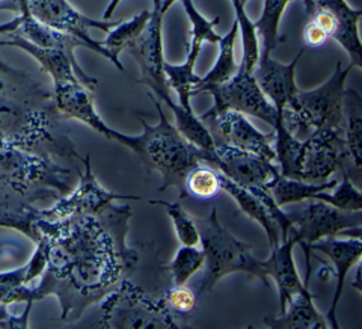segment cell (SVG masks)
<instances>
[{
	"instance_id": "6da1fadb",
	"label": "cell",
	"mask_w": 362,
	"mask_h": 329,
	"mask_svg": "<svg viewBox=\"0 0 362 329\" xmlns=\"http://www.w3.org/2000/svg\"><path fill=\"white\" fill-rule=\"evenodd\" d=\"M129 206L113 202L97 214H78L59 221H47L37 209L23 206L0 214V226L14 229L33 242H42L47 266L40 284H28L26 302L58 296L66 321L81 317L89 304L107 296L109 289L122 272L138 262V254L126 245Z\"/></svg>"
},
{
	"instance_id": "7a4b0ae2",
	"label": "cell",
	"mask_w": 362,
	"mask_h": 329,
	"mask_svg": "<svg viewBox=\"0 0 362 329\" xmlns=\"http://www.w3.org/2000/svg\"><path fill=\"white\" fill-rule=\"evenodd\" d=\"M148 97L154 103L158 121L156 126H150L145 120H141L144 132L139 136H127L117 130L112 132V141H117L130 149L139 157L146 171L160 173L163 177L160 192L168 187L177 186L180 190V200L186 197L185 180L186 175L198 165H210L214 168V157L199 150L198 146L190 144L175 126L166 118L162 101L154 94L148 93Z\"/></svg>"
},
{
	"instance_id": "3957f363",
	"label": "cell",
	"mask_w": 362,
	"mask_h": 329,
	"mask_svg": "<svg viewBox=\"0 0 362 329\" xmlns=\"http://www.w3.org/2000/svg\"><path fill=\"white\" fill-rule=\"evenodd\" d=\"M47 93L23 71L13 67H0V144L33 150L53 141L50 115L40 98Z\"/></svg>"
},
{
	"instance_id": "277c9868",
	"label": "cell",
	"mask_w": 362,
	"mask_h": 329,
	"mask_svg": "<svg viewBox=\"0 0 362 329\" xmlns=\"http://www.w3.org/2000/svg\"><path fill=\"white\" fill-rule=\"evenodd\" d=\"M274 133L276 165L282 177L323 183L334 174L346 171L347 156L341 130L320 132L300 141L278 118Z\"/></svg>"
},
{
	"instance_id": "5b68a950",
	"label": "cell",
	"mask_w": 362,
	"mask_h": 329,
	"mask_svg": "<svg viewBox=\"0 0 362 329\" xmlns=\"http://www.w3.org/2000/svg\"><path fill=\"white\" fill-rule=\"evenodd\" d=\"M352 68H343L338 62L325 83L311 91L299 89L290 98L282 109L281 120L294 138L303 141L320 132L341 130L344 85Z\"/></svg>"
},
{
	"instance_id": "8992f818",
	"label": "cell",
	"mask_w": 362,
	"mask_h": 329,
	"mask_svg": "<svg viewBox=\"0 0 362 329\" xmlns=\"http://www.w3.org/2000/svg\"><path fill=\"white\" fill-rule=\"evenodd\" d=\"M199 233V243L202 245L204 257H206V275L202 278L198 294L210 292L218 281L223 277L245 272L254 278L262 279L269 287V277L264 262L252 254V246L237 241L235 237L225 230L218 219V209L211 207L207 218H194Z\"/></svg>"
},
{
	"instance_id": "52a82bcc",
	"label": "cell",
	"mask_w": 362,
	"mask_h": 329,
	"mask_svg": "<svg viewBox=\"0 0 362 329\" xmlns=\"http://www.w3.org/2000/svg\"><path fill=\"white\" fill-rule=\"evenodd\" d=\"M70 171L56 165L49 157L20 146L0 144V187L13 189L17 194L56 195L70 189Z\"/></svg>"
},
{
	"instance_id": "ba28073f",
	"label": "cell",
	"mask_w": 362,
	"mask_h": 329,
	"mask_svg": "<svg viewBox=\"0 0 362 329\" xmlns=\"http://www.w3.org/2000/svg\"><path fill=\"white\" fill-rule=\"evenodd\" d=\"M291 221V229L287 237L300 245L307 257L308 274L311 275V251L310 246L326 237H337L338 234H350V237H361L362 212L339 210L323 201L308 200V206L302 210L287 213Z\"/></svg>"
},
{
	"instance_id": "9c48e42d",
	"label": "cell",
	"mask_w": 362,
	"mask_h": 329,
	"mask_svg": "<svg viewBox=\"0 0 362 329\" xmlns=\"http://www.w3.org/2000/svg\"><path fill=\"white\" fill-rule=\"evenodd\" d=\"M201 94H210L213 97V106L207 113L234 110L262 120L272 127L275 126L278 110L259 89L254 74L247 71L242 64H239L237 73L230 81L204 88Z\"/></svg>"
},
{
	"instance_id": "30bf717a",
	"label": "cell",
	"mask_w": 362,
	"mask_h": 329,
	"mask_svg": "<svg viewBox=\"0 0 362 329\" xmlns=\"http://www.w3.org/2000/svg\"><path fill=\"white\" fill-rule=\"evenodd\" d=\"M307 18L319 26L327 38L335 40L350 56V65L361 68L362 45L359 38L361 9L346 0H303Z\"/></svg>"
},
{
	"instance_id": "8fae6325",
	"label": "cell",
	"mask_w": 362,
	"mask_h": 329,
	"mask_svg": "<svg viewBox=\"0 0 362 329\" xmlns=\"http://www.w3.org/2000/svg\"><path fill=\"white\" fill-rule=\"evenodd\" d=\"M26 8L28 14L42 23V25L66 32L82 40L86 44V49L105 56L106 59L112 62L109 52L101 45V41H95L89 35V30L98 29L107 33L119 21L89 18L78 13L68 0H26Z\"/></svg>"
},
{
	"instance_id": "7c38bea8",
	"label": "cell",
	"mask_w": 362,
	"mask_h": 329,
	"mask_svg": "<svg viewBox=\"0 0 362 329\" xmlns=\"http://www.w3.org/2000/svg\"><path fill=\"white\" fill-rule=\"evenodd\" d=\"M101 311L107 328H177L165 305L136 294L129 282H124L118 292L107 294Z\"/></svg>"
},
{
	"instance_id": "4fadbf2b",
	"label": "cell",
	"mask_w": 362,
	"mask_h": 329,
	"mask_svg": "<svg viewBox=\"0 0 362 329\" xmlns=\"http://www.w3.org/2000/svg\"><path fill=\"white\" fill-rule=\"evenodd\" d=\"M210 132L214 145H230L234 149L251 151L276 163L274 149L275 133L259 132L240 112L225 110L219 113L204 112L198 117Z\"/></svg>"
},
{
	"instance_id": "5bb4252c",
	"label": "cell",
	"mask_w": 362,
	"mask_h": 329,
	"mask_svg": "<svg viewBox=\"0 0 362 329\" xmlns=\"http://www.w3.org/2000/svg\"><path fill=\"white\" fill-rule=\"evenodd\" d=\"M163 14L160 4H153V11L148 25L127 52L138 61L141 68V83L148 86L158 100L169 96V85L166 82L163 65Z\"/></svg>"
},
{
	"instance_id": "9a60e30c",
	"label": "cell",
	"mask_w": 362,
	"mask_h": 329,
	"mask_svg": "<svg viewBox=\"0 0 362 329\" xmlns=\"http://www.w3.org/2000/svg\"><path fill=\"white\" fill-rule=\"evenodd\" d=\"M82 161L85 163V173L81 174V183H78L76 190L70 197L59 200L49 209H37L40 218L47 221H59L70 217H78V214H97L103 212L115 200H139L138 197L113 194V192L101 187L94 177L93 168H90L89 156L82 158Z\"/></svg>"
},
{
	"instance_id": "2e32d148",
	"label": "cell",
	"mask_w": 362,
	"mask_h": 329,
	"mask_svg": "<svg viewBox=\"0 0 362 329\" xmlns=\"http://www.w3.org/2000/svg\"><path fill=\"white\" fill-rule=\"evenodd\" d=\"M214 169L246 189H266L281 174L278 165L264 157L222 144L214 145Z\"/></svg>"
},
{
	"instance_id": "e0dca14e",
	"label": "cell",
	"mask_w": 362,
	"mask_h": 329,
	"mask_svg": "<svg viewBox=\"0 0 362 329\" xmlns=\"http://www.w3.org/2000/svg\"><path fill=\"white\" fill-rule=\"evenodd\" d=\"M303 52L305 49H300L290 64H281L272 59L270 54L259 53V59L254 67L252 74L255 81L263 94L278 110V115H281L290 98L299 91L296 85V67Z\"/></svg>"
},
{
	"instance_id": "ac0fdd59",
	"label": "cell",
	"mask_w": 362,
	"mask_h": 329,
	"mask_svg": "<svg viewBox=\"0 0 362 329\" xmlns=\"http://www.w3.org/2000/svg\"><path fill=\"white\" fill-rule=\"evenodd\" d=\"M310 251L322 253L327 258H331L334 263L335 272L334 275L337 278V286L334 292V298L329 311L326 313V321L332 329H338L337 322V308L339 298H341L344 290V281L349 274V270L355 265H359L361 254H362V242L361 237H349V239H337V237H326V239H320L314 242L310 246Z\"/></svg>"
},
{
	"instance_id": "d6986e66",
	"label": "cell",
	"mask_w": 362,
	"mask_h": 329,
	"mask_svg": "<svg viewBox=\"0 0 362 329\" xmlns=\"http://www.w3.org/2000/svg\"><path fill=\"white\" fill-rule=\"evenodd\" d=\"M90 93L93 91H89L78 81L53 83L54 108L64 117L81 121L97 133L103 134L106 139L112 141L113 129H110L97 113L94 98Z\"/></svg>"
},
{
	"instance_id": "ffe728a7",
	"label": "cell",
	"mask_w": 362,
	"mask_h": 329,
	"mask_svg": "<svg viewBox=\"0 0 362 329\" xmlns=\"http://www.w3.org/2000/svg\"><path fill=\"white\" fill-rule=\"evenodd\" d=\"M16 32H18L21 37H25L30 42L40 45V47L62 52L66 58L73 62L78 81H81L89 91L95 89L98 81L85 73L83 68L78 65L74 54V50L77 47H86V44L82 40H78L66 32L45 26L32 16H21V25Z\"/></svg>"
},
{
	"instance_id": "44dd1931",
	"label": "cell",
	"mask_w": 362,
	"mask_h": 329,
	"mask_svg": "<svg viewBox=\"0 0 362 329\" xmlns=\"http://www.w3.org/2000/svg\"><path fill=\"white\" fill-rule=\"evenodd\" d=\"M296 242L291 237H287L284 242L272 248V254L269 260L264 262L267 277L276 282L279 292V305L281 311H284L287 304L296 296V294L308 292V284L300 279L296 263H294L293 251Z\"/></svg>"
},
{
	"instance_id": "7402d4cb",
	"label": "cell",
	"mask_w": 362,
	"mask_h": 329,
	"mask_svg": "<svg viewBox=\"0 0 362 329\" xmlns=\"http://www.w3.org/2000/svg\"><path fill=\"white\" fill-rule=\"evenodd\" d=\"M341 134L346 146L347 166L343 173L361 186V138H362V98L355 89H344Z\"/></svg>"
},
{
	"instance_id": "603a6c76",
	"label": "cell",
	"mask_w": 362,
	"mask_h": 329,
	"mask_svg": "<svg viewBox=\"0 0 362 329\" xmlns=\"http://www.w3.org/2000/svg\"><path fill=\"white\" fill-rule=\"evenodd\" d=\"M6 35H8V40L0 41V45L17 47L23 52L29 53L33 59H37V62L41 65L42 70L52 77L53 83L78 81L73 62L68 59L62 52L40 47V45L30 42L25 37H21L20 33L16 30L11 33H6Z\"/></svg>"
},
{
	"instance_id": "cb8c5ba5",
	"label": "cell",
	"mask_w": 362,
	"mask_h": 329,
	"mask_svg": "<svg viewBox=\"0 0 362 329\" xmlns=\"http://www.w3.org/2000/svg\"><path fill=\"white\" fill-rule=\"evenodd\" d=\"M264 325L272 329H325L326 317L315 308L311 292L296 294L284 311L264 317Z\"/></svg>"
},
{
	"instance_id": "d4e9b609",
	"label": "cell",
	"mask_w": 362,
	"mask_h": 329,
	"mask_svg": "<svg viewBox=\"0 0 362 329\" xmlns=\"http://www.w3.org/2000/svg\"><path fill=\"white\" fill-rule=\"evenodd\" d=\"M202 44L199 42H187V56L186 61L180 65L169 64L165 61L163 71L169 88L174 89L178 96V105L183 106L186 110H192L190 100L194 97V89L199 82V76L195 74V65L198 56L201 53Z\"/></svg>"
},
{
	"instance_id": "484cf974",
	"label": "cell",
	"mask_w": 362,
	"mask_h": 329,
	"mask_svg": "<svg viewBox=\"0 0 362 329\" xmlns=\"http://www.w3.org/2000/svg\"><path fill=\"white\" fill-rule=\"evenodd\" d=\"M221 189L225 190L226 194H230L235 202L239 204V207L243 210L245 214H247L249 218L258 222L263 226V230L267 234V239L270 243V248H274L281 243V231L278 224L274 221V218L270 217L269 210L266 209L264 204L259 201L257 195H254L251 190L242 187L230 178H226L225 175L221 174Z\"/></svg>"
},
{
	"instance_id": "4316f807",
	"label": "cell",
	"mask_w": 362,
	"mask_h": 329,
	"mask_svg": "<svg viewBox=\"0 0 362 329\" xmlns=\"http://www.w3.org/2000/svg\"><path fill=\"white\" fill-rule=\"evenodd\" d=\"M337 185V180L323 181V183H307V181L287 178L279 174L266 186V190L279 207H284L288 206V204L308 201L315 194H319V192L331 190Z\"/></svg>"
},
{
	"instance_id": "83f0119b",
	"label": "cell",
	"mask_w": 362,
	"mask_h": 329,
	"mask_svg": "<svg viewBox=\"0 0 362 329\" xmlns=\"http://www.w3.org/2000/svg\"><path fill=\"white\" fill-rule=\"evenodd\" d=\"M237 37H239V26H237V21L234 20L233 26L230 32L226 33L225 37L221 38L219 41V56L216 62L211 67V70L199 79L198 85L194 89V97L201 94V91L207 86L211 85H219L223 83L237 73V68H239V64L235 62V54H234V47H235V41Z\"/></svg>"
},
{
	"instance_id": "f1b7e54d",
	"label": "cell",
	"mask_w": 362,
	"mask_h": 329,
	"mask_svg": "<svg viewBox=\"0 0 362 329\" xmlns=\"http://www.w3.org/2000/svg\"><path fill=\"white\" fill-rule=\"evenodd\" d=\"M150 17L151 11H142L141 14L134 16L132 20L119 21L115 28H112L107 32V37L101 41V45H103L110 54L112 64L115 65L118 70L124 71V67L119 62L121 52L127 50L130 45L139 38L145 26L148 25Z\"/></svg>"
},
{
	"instance_id": "f546056e",
	"label": "cell",
	"mask_w": 362,
	"mask_h": 329,
	"mask_svg": "<svg viewBox=\"0 0 362 329\" xmlns=\"http://www.w3.org/2000/svg\"><path fill=\"white\" fill-rule=\"evenodd\" d=\"M160 101L166 103V106L173 110L177 130L183 134L190 144H194L199 150L206 151L214 157V141L207 127L204 126V122L197 115H194V110H186L183 106L174 103L171 96L162 98Z\"/></svg>"
},
{
	"instance_id": "4dcf8cb0",
	"label": "cell",
	"mask_w": 362,
	"mask_h": 329,
	"mask_svg": "<svg viewBox=\"0 0 362 329\" xmlns=\"http://www.w3.org/2000/svg\"><path fill=\"white\" fill-rule=\"evenodd\" d=\"M287 5L288 0H264L262 16L255 21L258 40L263 44V49H259L262 54H270L281 44L279 23Z\"/></svg>"
},
{
	"instance_id": "1f68e13d",
	"label": "cell",
	"mask_w": 362,
	"mask_h": 329,
	"mask_svg": "<svg viewBox=\"0 0 362 329\" xmlns=\"http://www.w3.org/2000/svg\"><path fill=\"white\" fill-rule=\"evenodd\" d=\"M234 13H235V21L237 26H239V33L242 35V44H243V58L242 65L246 68L247 71L254 70L259 59V40L255 28V21L249 18L245 9V4L242 0H231Z\"/></svg>"
},
{
	"instance_id": "d6a6232c",
	"label": "cell",
	"mask_w": 362,
	"mask_h": 329,
	"mask_svg": "<svg viewBox=\"0 0 362 329\" xmlns=\"http://www.w3.org/2000/svg\"><path fill=\"white\" fill-rule=\"evenodd\" d=\"M221 190V173L210 165H198L186 175V195H192L198 200H211Z\"/></svg>"
},
{
	"instance_id": "836d02e7",
	"label": "cell",
	"mask_w": 362,
	"mask_h": 329,
	"mask_svg": "<svg viewBox=\"0 0 362 329\" xmlns=\"http://www.w3.org/2000/svg\"><path fill=\"white\" fill-rule=\"evenodd\" d=\"M204 262H206V257H204L202 249L198 246H181L173 262L168 266L169 272H171L174 286L186 284L189 278L197 274L204 266Z\"/></svg>"
},
{
	"instance_id": "e575fe53",
	"label": "cell",
	"mask_w": 362,
	"mask_h": 329,
	"mask_svg": "<svg viewBox=\"0 0 362 329\" xmlns=\"http://www.w3.org/2000/svg\"><path fill=\"white\" fill-rule=\"evenodd\" d=\"M148 202L154 204V206L165 207L166 213L171 217L174 222V229L181 245H187V246L199 245V233L195 225V221L194 218L189 217L187 212L181 207L180 202H166V201H157V200H148Z\"/></svg>"
},
{
	"instance_id": "d590c367",
	"label": "cell",
	"mask_w": 362,
	"mask_h": 329,
	"mask_svg": "<svg viewBox=\"0 0 362 329\" xmlns=\"http://www.w3.org/2000/svg\"><path fill=\"white\" fill-rule=\"evenodd\" d=\"M334 194H327L326 190L315 194L311 200L323 201L326 204L347 212H361L362 210V194L359 192V187L350 180L347 175L343 174L341 183L337 185Z\"/></svg>"
},
{
	"instance_id": "8d00e7d4",
	"label": "cell",
	"mask_w": 362,
	"mask_h": 329,
	"mask_svg": "<svg viewBox=\"0 0 362 329\" xmlns=\"http://www.w3.org/2000/svg\"><path fill=\"white\" fill-rule=\"evenodd\" d=\"M183 8L190 21V41L192 42H209V44H219L221 35L214 30V26H218L221 23V18L216 17L213 20H207L199 11L195 8L194 0H181Z\"/></svg>"
},
{
	"instance_id": "74e56055",
	"label": "cell",
	"mask_w": 362,
	"mask_h": 329,
	"mask_svg": "<svg viewBox=\"0 0 362 329\" xmlns=\"http://www.w3.org/2000/svg\"><path fill=\"white\" fill-rule=\"evenodd\" d=\"M197 302H198L197 294L190 289H187L185 284L174 286L165 294V299H163V304L168 310L171 308L173 311H177L180 314H189L194 311L197 307Z\"/></svg>"
},
{
	"instance_id": "f35d334b",
	"label": "cell",
	"mask_w": 362,
	"mask_h": 329,
	"mask_svg": "<svg viewBox=\"0 0 362 329\" xmlns=\"http://www.w3.org/2000/svg\"><path fill=\"white\" fill-rule=\"evenodd\" d=\"M32 301L26 302V310L21 316L11 314L8 304L0 302V328H29V314L32 311Z\"/></svg>"
},
{
	"instance_id": "ab89813d",
	"label": "cell",
	"mask_w": 362,
	"mask_h": 329,
	"mask_svg": "<svg viewBox=\"0 0 362 329\" xmlns=\"http://www.w3.org/2000/svg\"><path fill=\"white\" fill-rule=\"evenodd\" d=\"M327 40L329 38L326 37V33L319 26L307 20V25L303 28V41L307 47H320V45H323Z\"/></svg>"
},
{
	"instance_id": "60d3db41",
	"label": "cell",
	"mask_w": 362,
	"mask_h": 329,
	"mask_svg": "<svg viewBox=\"0 0 362 329\" xmlns=\"http://www.w3.org/2000/svg\"><path fill=\"white\" fill-rule=\"evenodd\" d=\"M20 25H21V16L13 18L8 23H4V25H0V35H6V33L17 30L20 28ZM0 67H8V65L2 59H0Z\"/></svg>"
},
{
	"instance_id": "b9f144b4",
	"label": "cell",
	"mask_w": 362,
	"mask_h": 329,
	"mask_svg": "<svg viewBox=\"0 0 362 329\" xmlns=\"http://www.w3.org/2000/svg\"><path fill=\"white\" fill-rule=\"evenodd\" d=\"M121 2H122V0H110L106 11H105V14H103V20H109L113 16V13H115ZM160 2H162V0H153V4H160Z\"/></svg>"
},
{
	"instance_id": "7bdbcfd3",
	"label": "cell",
	"mask_w": 362,
	"mask_h": 329,
	"mask_svg": "<svg viewBox=\"0 0 362 329\" xmlns=\"http://www.w3.org/2000/svg\"><path fill=\"white\" fill-rule=\"evenodd\" d=\"M0 9H11L20 13V5L18 0H0Z\"/></svg>"
},
{
	"instance_id": "ee69618b",
	"label": "cell",
	"mask_w": 362,
	"mask_h": 329,
	"mask_svg": "<svg viewBox=\"0 0 362 329\" xmlns=\"http://www.w3.org/2000/svg\"><path fill=\"white\" fill-rule=\"evenodd\" d=\"M175 2H178V0H162V2H160V11H162V14L165 16V14L168 13V9L171 8Z\"/></svg>"
},
{
	"instance_id": "f6af8a7d",
	"label": "cell",
	"mask_w": 362,
	"mask_h": 329,
	"mask_svg": "<svg viewBox=\"0 0 362 329\" xmlns=\"http://www.w3.org/2000/svg\"><path fill=\"white\" fill-rule=\"evenodd\" d=\"M18 5H20V16H29L28 8H26V0H18Z\"/></svg>"
},
{
	"instance_id": "bcb514c9",
	"label": "cell",
	"mask_w": 362,
	"mask_h": 329,
	"mask_svg": "<svg viewBox=\"0 0 362 329\" xmlns=\"http://www.w3.org/2000/svg\"><path fill=\"white\" fill-rule=\"evenodd\" d=\"M242 2L246 5V4H247V0H242Z\"/></svg>"
},
{
	"instance_id": "7dc6e473",
	"label": "cell",
	"mask_w": 362,
	"mask_h": 329,
	"mask_svg": "<svg viewBox=\"0 0 362 329\" xmlns=\"http://www.w3.org/2000/svg\"><path fill=\"white\" fill-rule=\"evenodd\" d=\"M290 2H294V0H288V4H290Z\"/></svg>"
}]
</instances>
